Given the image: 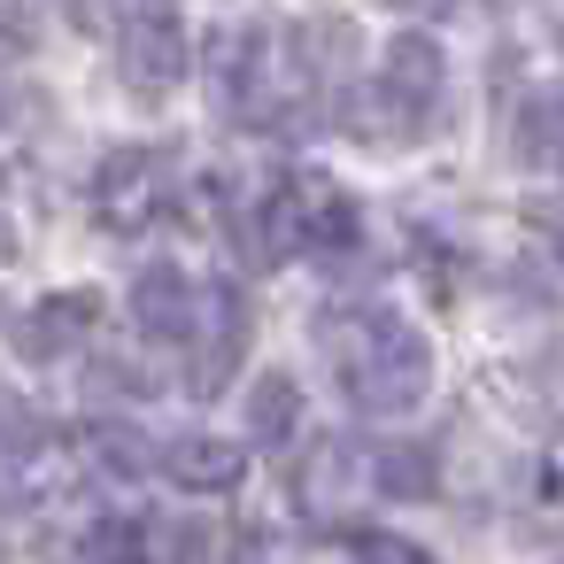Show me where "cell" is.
Masks as SVG:
<instances>
[{
    "mask_svg": "<svg viewBox=\"0 0 564 564\" xmlns=\"http://www.w3.org/2000/svg\"><path fill=\"white\" fill-rule=\"evenodd\" d=\"M0 248H9V225H0Z\"/></svg>",
    "mask_w": 564,
    "mask_h": 564,
    "instance_id": "9a60e30c",
    "label": "cell"
},
{
    "mask_svg": "<svg viewBox=\"0 0 564 564\" xmlns=\"http://www.w3.org/2000/svg\"><path fill=\"white\" fill-rule=\"evenodd\" d=\"M379 487L402 495V502L410 495H433V448H410V441L402 448H379Z\"/></svg>",
    "mask_w": 564,
    "mask_h": 564,
    "instance_id": "ba28073f",
    "label": "cell"
},
{
    "mask_svg": "<svg viewBox=\"0 0 564 564\" xmlns=\"http://www.w3.org/2000/svg\"><path fill=\"white\" fill-rule=\"evenodd\" d=\"M340 379H348V402L356 410H410L417 394H425V379H433V356H425V340L402 325V317H371L356 340H348V356H340Z\"/></svg>",
    "mask_w": 564,
    "mask_h": 564,
    "instance_id": "6da1fadb",
    "label": "cell"
},
{
    "mask_svg": "<svg viewBox=\"0 0 564 564\" xmlns=\"http://www.w3.org/2000/svg\"><path fill=\"white\" fill-rule=\"evenodd\" d=\"M394 9H417V17H441V9H456V0H394Z\"/></svg>",
    "mask_w": 564,
    "mask_h": 564,
    "instance_id": "5bb4252c",
    "label": "cell"
},
{
    "mask_svg": "<svg viewBox=\"0 0 564 564\" xmlns=\"http://www.w3.org/2000/svg\"><path fill=\"white\" fill-rule=\"evenodd\" d=\"M356 564H433V556L410 549V541H394V533H364L356 541Z\"/></svg>",
    "mask_w": 564,
    "mask_h": 564,
    "instance_id": "30bf717a",
    "label": "cell"
},
{
    "mask_svg": "<svg viewBox=\"0 0 564 564\" xmlns=\"http://www.w3.org/2000/svg\"><path fill=\"white\" fill-rule=\"evenodd\" d=\"M556 132H564V101L549 94V101H533V109H525V132H518V148H525V155H549V140H556Z\"/></svg>",
    "mask_w": 564,
    "mask_h": 564,
    "instance_id": "9c48e42d",
    "label": "cell"
},
{
    "mask_svg": "<svg viewBox=\"0 0 564 564\" xmlns=\"http://www.w3.org/2000/svg\"><path fill=\"white\" fill-rule=\"evenodd\" d=\"M32 47V32H24V17H0V55H24Z\"/></svg>",
    "mask_w": 564,
    "mask_h": 564,
    "instance_id": "4fadbf2b",
    "label": "cell"
},
{
    "mask_svg": "<svg viewBox=\"0 0 564 564\" xmlns=\"http://www.w3.org/2000/svg\"><path fill=\"white\" fill-rule=\"evenodd\" d=\"M379 101L402 117V124H417V117H433V101H441V47L433 40H417V32H402L394 47H387V70H379Z\"/></svg>",
    "mask_w": 564,
    "mask_h": 564,
    "instance_id": "3957f363",
    "label": "cell"
},
{
    "mask_svg": "<svg viewBox=\"0 0 564 564\" xmlns=\"http://www.w3.org/2000/svg\"><path fill=\"white\" fill-rule=\"evenodd\" d=\"M132 317L155 333V340H202V294L186 271H148L132 286Z\"/></svg>",
    "mask_w": 564,
    "mask_h": 564,
    "instance_id": "277c9868",
    "label": "cell"
},
{
    "mask_svg": "<svg viewBox=\"0 0 564 564\" xmlns=\"http://www.w3.org/2000/svg\"><path fill=\"white\" fill-rule=\"evenodd\" d=\"M163 464H171V479H178V487H194V495H217V487H232V479H240L232 441H209V433H194V441L163 448Z\"/></svg>",
    "mask_w": 564,
    "mask_h": 564,
    "instance_id": "5b68a950",
    "label": "cell"
},
{
    "mask_svg": "<svg viewBox=\"0 0 564 564\" xmlns=\"http://www.w3.org/2000/svg\"><path fill=\"white\" fill-rule=\"evenodd\" d=\"M78 317H94V302H86V294H63L55 310H32V317H24L17 348H24V356H63V348H70V325H78Z\"/></svg>",
    "mask_w": 564,
    "mask_h": 564,
    "instance_id": "52a82bcc",
    "label": "cell"
},
{
    "mask_svg": "<svg viewBox=\"0 0 564 564\" xmlns=\"http://www.w3.org/2000/svg\"><path fill=\"white\" fill-rule=\"evenodd\" d=\"M155 549H163V564H194V556H202V533H194V525H178V533L163 525V533H155Z\"/></svg>",
    "mask_w": 564,
    "mask_h": 564,
    "instance_id": "8fae6325",
    "label": "cell"
},
{
    "mask_svg": "<svg viewBox=\"0 0 564 564\" xmlns=\"http://www.w3.org/2000/svg\"><path fill=\"white\" fill-rule=\"evenodd\" d=\"M117 63H124V78H132L140 94L178 86V78H186V24L163 9V0H148V9H132V17L117 24Z\"/></svg>",
    "mask_w": 564,
    "mask_h": 564,
    "instance_id": "7a4b0ae2",
    "label": "cell"
},
{
    "mask_svg": "<svg viewBox=\"0 0 564 564\" xmlns=\"http://www.w3.org/2000/svg\"><path fill=\"white\" fill-rule=\"evenodd\" d=\"M240 417H248V441H286V433H294V417H302V394H294V379H286V371H263V379L248 387Z\"/></svg>",
    "mask_w": 564,
    "mask_h": 564,
    "instance_id": "8992f818",
    "label": "cell"
},
{
    "mask_svg": "<svg viewBox=\"0 0 564 564\" xmlns=\"http://www.w3.org/2000/svg\"><path fill=\"white\" fill-rule=\"evenodd\" d=\"M109 17H124V0H78V24H94V32H101Z\"/></svg>",
    "mask_w": 564,
    "mask_h": 564,
    "instance_id": "7c38bea8",
    "label": "cell"
}]
</instances>
